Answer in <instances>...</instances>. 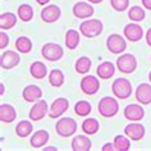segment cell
Returning <instances> with one entry per match:
<instances>
[{"mask_svg":"<svg viewBox=\"0 0 151 151\" xmlns=\"http://www.w3.org/2000/svg\"><path fill=\"white\" fill-rule=\"evenodd\" d=\"M5 87H4V83H0V93H1V95H4V90Z\"/></svg>","mask_w":151,"mask_h":151,"instance_id":"obj_43","label":"cell"},{"mask_svg":"<svg viewBox=\"0 0 151 151\" xmlns=\"http://www.w3.org/2000/svg\"><path fill=\"white\" fill-rule=\"evenodd\" d=\"M124 37L131 41V42H137L143 37V29L139 26L137 22H133V23H128L123 29Z\"/></svg>","mask_w":151,"mask_h":151,"instance_id":"obj_15","label":"cell"},{"mask_svg":"<svg viewBox=\"0 0 151 151\" xmlns=\"http://www.w3.org/2000/svg\"><path fill=\"white\" fill-rule=\"evenodd\" d=\"M91 65H92V62L88 56H81V58H78L76 60L74 69L78 74H86L91 69Z\"/></svg>","mask_w":151,"mask_h":151,"instance_id":"obj_28","label":"cell"},{"mask_svg":"<svg viewBox=\"0 0 151 151\" xmlns=\"http://www.w3.org/2000/svg\"><path fill=\"white\" fill-rule=\"evenodd\" d=\"M134 97L141 105L151 104V83H139L136 88Z\"/></svg>","mask_w":151,"mask_h":151,"instance_id":"obj_16","label":"cell"},{"mask_svg":"<svg viewBox=\"0 0 151 151\" xmlns=\"http://www.w3.org/2000/svg\"><path fill=\"white\" fill-rule=\"evenodd\" d=\"M113 143L115 146V150H119V151H127L131 149L129 137H127L126 134H116L114 137Z\"/></svg>","mask_w":151,"mask_h":151,"instance_id":"obj_33","label":"cell"},{"mask_svg":"<svg viewBox=\"0 0 151 151\" xmlns=\"http://www.w3.org/2000/svg\"><path fill=\"white\" fill-rule=\"evenodd\" d=\"M81 128H82V131H83V133L92 136V134H96L97 132H99L100 123H99V120L95 119V118H87L82 122Z\"/></svg>","mask_w":151,"mask_h":151,"instance_id":"obj_26","label":"cell"},{"mask_svg":"<svg viewBox=\"0 0 151 151\" xmlns=\"http://www.w3.org/2000/svg\"><path fill=\"white\" fill-rule=\"evenodd\" d=\"M110 5L116 12H124L129 6V0H110Z\"/></svg>","mask_w":151,"mask_h":151,"instance_id":"obj_35","label":"cell"},{"mask_svg":"<svg viewBox=\"0 0 151 151\" xmlns=\"http://www.w3.org/2000/svg\"><path fill=\"white\" fill-rule=\"evenodd\" d=\"M104 29L103 22L100 19H95V18H88V19L83 21L80 26V32L82 36L87 37V39H93L101 35Z\"/></svg>","mask_w":151,"mask_h":151,"instance_id":"obj_1","label":"cell"},{"mask_svg":"<svg viewBox=\"0 0 151 151\" xmlns=\"http://www.w3.org/2000/svg\"><path fill=\"white\" fill-rule=\"evenodd\" d=\"M17 16L22 22H29L33 18V8L29 4H21L17 9Z\"/></svg>","mask_w":151,"mask_h":151,"instance_id":"obj_31","label":"cell"},{"mask_svg":"<svg viewBox=\"0 0 151 151\" xmlns=\"http://www.w3.org/2000/svg\"><path fill=\"white\" fill-rule=\"evenodd\" d=\"M16 47L21 54H28L32 50V41L27 36H19L16 40Z\"/></svg>","mask_w":151,"mask_h":151,"instance_id":"obj_30","label":"cell"},{"mask_svg":"<svg viewBox=\"0 0 151 151\" xmlns=\"http://www.w3.org/2000/svg\"><path fill=\"white\" fill-rule=\"evenodd\" d=\"M22 97L26 103H35L42 97V90L36 85H27L22 91Z\"/></svg>","mask_w":151,"mask_h":151,"instance_id":"obj_19","label":"cell"},{"mask_svg":"<svg viewBox=\"0 0 151 151\" xmlns=\"http://www.w3.org/2000/svg\"><path fill=\"white\" fill-rule=\"evenodd\" d=\"M44 150H45V151H54V150H58V149H56L55 146H46Z\"/></svg>","mask_w":151,"mask_h":151,"instance_id":"obj_41","label":"cell"},{"mask_svg":"<svg viewBox=\"0 0 151 151\" xmlns=\"http://www.w3.org/2000/svg\"><path fill=\"white\" fill-rule=\"evenodd\" d=\"M47 110H49V106H47V103L42 99L37 100L33 103L32 108L29 109V113H28V118L33 120V122H39V120L44 119L47 114Z\"/></svg>","mask_w":151,"mask_h":151,"instance_id":"obj_10","label":"cell"},{"mask_svg":"<svg viewBox=\"0 0 151 151\" xmlns=\"http://www.w3.org/2000/svg\"><path fill=\"white\" fill-rule=\"evenodd\" d=\"M49 138H50V134L46 129H39L32 134L31 139H29V145L35 149H42L49 142Z\"/></svg>","mask_w":151,"mask_h":151,"instance_id":"obj_20","label":"cell"},{"mask_svg":"<svg viewBox=\"0 0 151 151\" xmlns=\"http://www.w3.org/2000/svg\"><path fill=\"white\" fill-rule=\"evenodd\" d=\"M142 6L146 8L147 10H151V0H141Z\"/></svg>","mask_w":151,"mask_h":151,"instance_id":"obj_39","label":"cell"},{"mask_svg":"<svg viewBox=\"0 0 151 151\" xmlns=\"http://www.w3.org/2000/svg\"><path fill=\"white\" fill-rule=\"evenodd\" d=\"M19 62H21V56L14 50H6L0 56V65H1L3 69L6 70L16 68L19 64Z\"/></svg>","mask_w":151,"mask_h":151,"instance_id":"obj_12","label":"cell"},{"mask_svg":"<svg viewBox=\"0 0 151 151\" xmlns=\"http://www.w3.org/2000/svg\"><path fill=\"white\" fill-rule=\"evenodd\" d=\"M80 41H81V36H80V33H78V31H76V29H68L65 32L64 44H65V46L69 49V50L77 49V46L80 45Z\"/></svg>","mask_w":151,"mask_h":151,"instance_id":"obj_24","label":"cell"},{"mask_svg":"<svg viewBox=\"0 0 151 151\" xmlns=\"http://www.w3.org/2000/svg\"><path fill=\"white\" fill-rule=\"evenodd\" d=\"M149 80H150V83H151V70H150V73H149Z\"/></svg>","mask_w":151,"mask_h":151,"instance_id":"obj_44","label":"cell"},{"mask_svg":"<svg viewBox=\"0 0 151 151\" xmlns=\"http://www.w3.org/2000/svg\"><path fill=\"white\" fill-rule=\"evenodd\" d=\"M69 109V101L65 97H58L51 103L49 108V116L51 119H58L60 118L64 113Z\"/></svg>","mask_w":151,"mask_h":151,"instance_id":"obj_8","label":"cell"},{"mask_svg":"<svg viewBox=\"0 0 151 151\" xmlns=\"http://www.w3.org/2000/svg\"><path fill=\"white\" fill-rule=\"evenodd\" d=\"M106 47L111 54H122L127 49V41L119 33H111L106 39Z\"/></svg>","mask_w":151,"mask_h":151,"instance_id":"obj_7","label":"cell"},{"mask_svg":"<svg viewBox=\"0 0 151 151\" xmlns=\"http://www.w3.org/2000/svg\"><path fill=\"white\" fill-rule=\"evenodd\" d=\"M91 111H92L91 104L86 100H81V101H78V103H76V105H74V113L78 116L86 118V116H88V114Z\"/></svg>","mask_w":151,"mask_h":151,"instance_id":"obj_32","label":"cell"},{"mask_svg":"<svg viewBox=\"0 0 151 151\" xmlns=\"http://www.w3.org/2000/svg\"><path fill=\"white\" fill-rule=\"evenodd\" d=\"M17 119V110L10 104L0 105V120L3 123H12Z\"/></svg>","mask_w":151,"mask_h":151,"instance_id":"obj_21","label":"cell"},{"mask_svg":"<svg viewBox=\"0 0 151 151\" xmlns=\"http://www.w3.org/2000/svg\"><path fill=\"white\" fill-rule=\"evenodd\" d=\"M145 39H146V44L151 47V27L147 29V32H146V35H145Z\"/></svg>","mask_w":151,"mask_h":151,"instance_id":"obj_38","label":"cell"},{"mask_svg":"<svg viewBox=\"0 0 151 151\" xmlns=\"http://www.w3.org/2000/svg\"><path fill=\"white\" fill-rule=\"evenodd\" d=\"M101 150H103V151H114L115 150V146H114V143H105V145L103 146V147H101Z\"/></svg>","mask_w":151,"mask_h":151,"instance_id":"obj_37","label":"cell"},{"mask_svg":"<svg viewBox=\"0 0 151 151\" xmlns=\"http://www.w3.org/2000/svg\"><path fill=\"white\" fill-rule=\"evenodd\" d=\"M47 78H49V83H50V86H52V87H55V88L62 87V86L64 85V81H65L64 73L60 69H52V70H50Z\"/></svg>","mask_w":151,"mask_h":151,"instance_id":"obj_27","label":"cell"},{"mask_svg":"<svg viewBox=\"0 0 151 151\" xmlns=\"http://www.w3.org/2000/svg\"><path fill=\"white\" fill-rule=\"evenodd\" d=\"M116 69L124 74H129L137 69V59L133 54H122L116 59Z\"/></svg>","mask_w":151,"mask_h":151,"instance_id":"obj_6","label":"cell"},{"mask_svg":"<svg viewBox=\"0 0 151 151\" xmlns=\"http://www.w3.org/2000/svg\"><path fill=\"white\" fill-rule=\"evenodd\" d=\"M80 87L85 95H88V96L95 95V93H97L100 90L99 78H96L95 76H85V77L81 80Z\"/></svg>","mask_w":151,"mask_h":151,"instance_id":"obj_9","label":"cell"},{"mask_svg":"<svg viewBox=\"0 0 151 151\" xmlns=\"http://www.w3.org/2000/svg\"><path fill=\"white\" fill-rule=\"evenodd\" d=\"M87 1L91 4H100V3H103V0H87Z\"/></svg>","mask_w":151,"mask_h":151,"instance_id":"obj_42","label":"cell"},{"mask_svg":"<svg viewBox=\"0 0 151 151\" xmlns=\"http://www.w3.org/2000/svg\"><path fill=\"white\" fill-rule=\"evenodd\" d=\"M17 19H18V17L14 13H10V12L1 13V16H0V28L3 31L13 28L17 24Z\"/></svg>","mask_w":151,"mask_h":151,"instance_id":"obj_25","label":"cell"},{"mask_svg":"<svg viewBox=\"0 0 151 151\" xmlns=\"http://www.w3.org/2000/svg\"><path fill=\"white\" fill-rule=\"evenodd\" d=\"M124 134H126L127 137H129V139H132V141H141L146 134V129L141 123L133 122V123H129L128 126H126V128H124Z\"/></svg>","mask_w":151,"mask_h":151,"instance_id":"obj_13","label":"cell"},{"mask_svg":"<svg viewBox=\"0 0 151 151\" xmlns=\"http://www.w3.org/2000/svg\"><path fill=\"white\" fill-rule=\"evenodd\" d=\"M41 55L44 59H46L47 62H58L63 58L64 50L59 44L55 42H47L41 47Z\"/></svg>","mask_w":151,"mask_h":151,"instance_id":"obj_5","label":"cell"},{"mask_svg":"<svg viewBox=\"0 0 151 151\" xmlns=\"http://www.w3.org/2000/svg\"><path fill=\"white\" fill-rule=\"evenodd\" d=\"M123 114L129 122H139L145 116V109L141 104H129L126 106Z\"/></svg>","mask_w":151,"mask_h":151,"instance_id":"obj_14","label":"cell"},{"mask_svg":"<svg viewBox=\"0 0 151 151\" xmlns=\"http://www.w3.org/2000/svg\"><path fill=\"white\" fill-rule=\"evenodd\" d=\"M115 68L116 67L111 62H103L97 67L96 74L99 76V78H101V80H109V78H111L115 74Z\"/></svg>","mask_w":151,"mask_h":151,"instance_id":"obj_22","label":"cell"},{"mask_svg":"<svg viewBox=\"0 0 151 151\" xmlns=\"http://www.w3.org/2000/svg\"><path fill=\"white\" fill-rule=\"evenodd\" d=\"M111 91L116 99L127 100L132 95V83L127 78H116L111 85Z\"/></svg>","mask_w":151,"mask_h":151,"instance_id":"obj_3","label":"cell"},{"mask_svg":"<svg viewBox=\"0 0 151 151\" xmlns=\"http://www.w3.org/2000/svg\"><path fill=\"white\" fill-rule=\"evenodd\" d=\"M32 131H33V126L29 120H21L16 127V134L21 138L28 137L32 133Z\"/></svg>","mask_w":151,"mask_h":151,"instance_id":"obj_29","label":"cell"},{"mask_svg":"<svg viewBox=\"0 0 151 151\" xmlns=\"http://www.w3.org/2000/svg\"><path fill=\"white\" fill-rule=\"evenodd\" d=\"M29 74L32 76L35 80H44L47 76V68L42 62H33L31 65H29Z\"/></svg>","mask_w":151,"mask_h":151,"instance_id":"obj_23","label":"cell"},{"mask_svg":"<svg viewBox=\"0 0 151 151\" xmlns=\"http://www.w3.org/2000/svg\"><path fill=\"white\" fill-rule=\"evenodd\" d=\"M72 12H73V16L76 18H78V19H88L90 17L93 16L95 9H93V6L91 5V3H88V1H78V3H76L74 4Z\"/></svg>","mask_w":151,"mask_h":151,"instance_id":"obj_11","label":"cell"},{"mask_svg":"<svg viewBox=\"0 0 151 151\" xmlns=\"http://www.w3.org/2000/svg\"><path fill=\"white\" fill-rule=\"evenodd\" d=\"M49 1H50V0H36V3H37L39 5H41V6L47 5V4H49Z\"/></svg>","mask_w":151,"mask_h":151,"instance_id":"obj_40","label":"cell"},{"mask_svg":"<svg viewBox=\"0 0 151 151\" xmlns=\"http://www.w3.org/2000/svg\"><path fill=\"white\" fill-rule=\"evenodd\" d=\"M145 17H146V13H145V10H143L142 6L134 5L128 10V18L133 22H141V21L145 19Z\"/></svg>","mask_w":151,"mask_h":151,"instance_id":"obj_34","label":"cell"},{"mask_svg":"<svg viewBox=\"0 0 151 151\" xmlns=\"http://www.w3.org/2000/svg\"><path fill=\"white\" fill-rule=\"evenodd\" d=\"M70 147L73 151H88L92 147V142L90 139L88 134H78L72 139Z\"/></svg>","mask_w":151,"mask_h":151,"instance_id":"obj_18","label":"cell"},{"mask_svg":"<svg viewBox=\"0 0 151 151\" xmlns=\"http://www.w3.org/2000/svg\"><path fill=\"white\" fill-rule=\"evenodd\" d=\"M77 122L72 118H60L55 124V132L60 137H70L77 131Z\"/></svg>","mask_w":151,"mask_h":151,"instance_id":"obj_4","label":"cell"},{"mask_svg":"<svg viewBox=\"0 0 151 151\" xmlns=\"http://www.w3.org/2000/svg\"><path fill=\"white\" fill-rule=\"evenodd\" d=\"M150 60H151V55H150Z\"/></svg>","mask_w":151,"mask_h":151,"instance_id":"obj_45","label":"cell"},{"mask_svg":"<svg viewBox=\"0 0 151 151\" xmlns=\"http://www.w3.org/2000/svg\"><path fill=\"white\" fill-rule=\"evenodd\" d=\"M9 45V36L1 29L0 32V49H5Z\"/></svg>","mask_w":151,"mask_h":151,"instance_id":"obj_36","label":"cell"},{"mask_svg":"<svg viewBox=\"0 0 151 151\" xmlns=\"http://www.w3.org/2000/svg\"><path fill=\"white\" fill-rule=\"evenodd\" d=\"M60 14H62V10L58 5H47L44 6L41 10V19L45 23H54L60 18Z\"/></svg>","mask_w":151,"mask_h":151,"instance_id":"obj_17","label":"cell"},{"mask_svg":"<svg viewBox=\"0 0 151 151\" xmlns=\"http://www.w3.org/2000/svg\"><path fill=\"white\" fill-rule=\"evenodd\" d=\"M97 110H99V114L104 118H113L119 111V103L114 97L105 96L97 104Z\"/></svg>","mask_w":151,"mask_h":151,"instance_id":"obj_2","label":"cell"}]
</instances>
